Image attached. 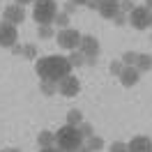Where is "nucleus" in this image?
I'll use <instances>...</instances> for the list:
<instances>
[{
  "label": "nucleus",
  "instance_id": "5701e85b",
  "mask_svg": "<svg viewBox=\"0 0 152 152\" xmlns=\"http://www.w3.org/2000/svg\"><path fill=\"white\" fill-rule=\"evenodd\" d=\"M122 60H113V62H111V65H108V69H111V74L113 76H120V72H122Z\"/></svg>",
  "mask_w": 152,
  "mask_h": 152
},
{
  "label": "nucleus",
  "instance_id": "2f4dec72",
  "mask_svg": "<svg viewBox=\"0 0 152 152\" xmlns=\"http://www.w3.org/2000/svg\"><path fill=\"white\" fill-rule=\"evenodd\" d=\"M14 2H16V5H21V7H23V5H32L35 0H14Z\"/></svg>",
  "mask_w": 152,
  "mask_h": 152
},
{
  "label": "nucleus",
  "instance_id": "c9c22d12",
  "mask_svg": "<svg viewBox=\"0 0 152 152\" xmlns=\"http://www.w3.org/2000/svg\"><path fill=\"white\" fill-rule=\"evenodd\" d=\"M145 7H148V10L152 12V0H145Z\"/></svg>",
  "mask_w": 152,
  "mask_h": 152
},
{
  "label": "nucleus",
  "instance_id": "a211bd4d",
  "mask_svg": "<svg viewBox=\"0 0 152 152\" xmlns=\"http://www.w3.org/2000/svg\"><path fill=\"white\" fill-rule=\"evenodd\" d=\"M81 122H83V113H81L78 108H72V111L67 113V124H74V127H78Z\"/></svg>",
  "mask_w": 152,
  "mask_h": 152
},
{
  "label": "nucleus",
  "instance_id": "72a5a7b5",
  "mask_svg": "<svg viewBox=\"0 0 152 152\" xmlns=\"http://www.w3.org/2000/svg\"><path fill=\"white\" fill-rule=\"evenodd\" d=\"M76 152H92V150H90L88 145H81V148H78V150H76Z\"/></svg>",
  "mask_w": 152,
  "mask_h": 152
},
{
  "label": "nucleus",
  "instance_id": "9b49d317",
  "mask_svg": "<svg viewBox=\"0 0 152 152\" xmlns=\"http://www.w3.org/2000/svg\"><path fill=\"white\" fill-rule=\"evenodd\" d=\"M99 14L104 16V19L113 21L118 14H120V0H99Z\"/></svg>",
  "mask_w": 152,
  "mask_h": 152
},
{
  "label": "nucleus",
  "instance_id": "1a4fd4ad",
  "mask_svg": "<svg viewBox=\"0 0 152 152\" xmlns=\"http://www.w3.org/2000/svg\"><path fill=\"white\" fill-rule=\"evenodd\" d=\"M2 19L7 21V23H12V26H19V23H23L26 21V12H23V7L21 5H7L5 10H2Z\"/></svg>",
  "mask_w": 152,
  "mask_h": 152
},
{
  "label": "nucleus",
  "instance_id": "6e6552de",
  "mask_svg": "<svg viewBox=\"0 0 152 152\" xmlns=\"http://www.w3.org/2000/svg\"><path fill=\"white\" fill-rule=\"evenodd\" d=\"M58 92L62 97H76L78 92H81V81L76 78V76H65L60 83H58Z\"/></svg>",
  "mask_w": 152,
  "mask_h": 152
},
{
  "label": "nucleus",
  "instance_id": "20e7f679",
  "mask_svg": "<svg viewBox=\"0 0 152 152\" xmlns=\"http://www.w3.org/2000/svg\"><path fill=\"white\" fill-rule=\"evenodd\" d=\"M127 23H132L134 30H150L152 28V12L141 5V7H134L129 14H127Z\"/></svg>",
  "mask_w": 152,
  "mask_h": 152
},
{
  "label": "nucleus",
  "instance_id": "f8f14e48",
  "mask_svg": "<svg viewBox=\"0 0 152 152\" xmlns=\"http://www.w3.org/2000/svg\"><path fill=\"white\" fill-rule=\"evenodd\" d=\"M127 152H152V141L150 136H134L132 141L127 143Z\"/></svg>",
  "mask_w": 152,
  "mask_h": 152
},
{
  "label": "nucleus",
  "instance_id": "4468645a",
  "mask_svg": "<svg viewBox=\"0 0 152 152\" xmlns=\"http://www.w3.org/2000/svg\"><path fill=\"white\" fill-rule=\"evenodd\" d=\"M37 145L39 148H51V145H56V132H39Z\"/></svg>",
  "mask_w": 152,
  "mask_h": 152
},
{
  "label": "nucleus",
  "instance_id": "9d476101",
  "mask_svg": "<svg viewBox=\"0 0 152 152\" xmlns=\"http://www.w3.org/2000/svg\"><path fill=\"white\" fill-rule=\"evenodd\" d=\"M118 78H120V83H122L124 88H134L138 81H141V72H138L134 65H124Z\"/></svg>",
  "mask_w": 152,
  "mask_h": 152
},
{
  "label": "nucleus",
  "instance_id": "c756f323",
  "mask_svg": "<svg viewBox=\"0 0 152 152\" xmlns=\"http://www.w3.org/2000/svg\"><path fill=\"white\" fill-rule=\"evenodd\" d=\"M10 51L14 53V56H23V46H19V44H14V46H12Z\"/></svg>",
  "mask_w": 152,
  "mask_h": 152
},
{
  "label": "nucleus",
  "instance_id": "2eb2a0df",
  "mask_svg": "<svg viewBox=\"0 0 152 152\" xmlns=\"http://www.w3.org/2000/svg\"><path fill=\"white\" fill-rule=\"evenodd\" d=\"M67 60H69V65H72V67H83V65H86V56H83L78 48H76V51H69Z\"/></svg>",
  "mask_w": 152,
  "mask_h": 152
},
{
  "label": "nucleus",
  "instance_id": "a878e982",
  "mask_svg": "<svg viewBox=\"0 0 152 152\" xmlns=\"http://www.w3.org/2000/svg\"><path fill=\"white\" fill-rule=\"evenodd\" d=\"M132 10H134V2H132V0H120V12L129 14Z\"/></svg>",
  "mask_w": 152,
  "mask_h": 152
},
{
  "label": "nucleus",
  "instance_id": "ddd939ff",
  "mask_svg": "<svg viewBox=\"0 0 152 152\" xmlns=\"http://www.w3.org/2000/svg\"><path fill=\"white\" fill-rule=\"evenodd\" d=\"M134 67H136L141 74H143V72H150V69H152V56H150V53H138L136 65H134Z\"/></svg>",
  "mask_w": 152,
  "mask_h": 152
},
{
  "label": "nucleus",
  "instance_id": "b1692460",
  "mask_svg": "<svg viewBox=\"0 0 152 152\" xmlns=\"http://www.w3.org/2000/svg\"><path fill=\"white\" fill-rule=\"evenodd\" d=\"M23 58H37V46L35 44H26L23 46Z\"/></svg>",
  "mask_w": 152,
  "mask_h": 152
},
{
  "label": "nucleus",
  "instance_id": "4be33fe9",
  "mask_svg": "<svg viewBox=\"0 0 152 152\" xmlns=\"http://www.w3.org/2000/svg\"><path fill=\"white\" fill-rule=\"evenodd\" d=\"M78 129H81V134H83V138H90V136L95 134V129H92V124H90V122H81V124H78Z\"/></svg>",
  "mask_w": 152,
  "mask_h": 152
},
{
  "label": "nucleus",
  "instance_id": "412c9836",
  "mask_svg": "<svg viewBox=\"0 0 152 152\" xmlns=\"http://www.w3.org/2000/svg\"><path fill=\"white\" fill-rule=\"evenodd\" d=\"M136 58H138L136 51H124L122 53V65H136Z\"/></svg>",
  "mask_w": 152,
  "mask_h": 152
},
{
  "label": "nucleus",
  "instance_id": "f704fd0d",
  "mask_svg": "<svg viewBox=\"0 0 152 152\" xmlns=\"http://www.w3.org/2000/svg\"><path fill=\"white\" fill-rule=\"evenodd\" d=\"M74 5H88V0H72Z\"/></svg>",
  "mask_w": 152,
  "mask_h": 152
},
{
  "label": "nucleus",
  "instance_id": "cd10ccee",
  "mask_svg": "<svg viewBox=\"0 0 152 152\" xmlns=\"http://www.w3.org/2000/svg\"><path fill=\"white\" fill-rule=\"evenodd\" d=\"M74 12H76V5H74V2H72V0L65 2V14H74Z\"/></svg>",
  "mask_w": 152,
  "mask_h": 152
},
{
  "label": "nucleus",
  "instance_id": "393cba45",
  "mask_svg": "<svg viewBox=\"0 0 152 152\" xmlns=\"http://www.w3.org/2000/svg\"><path fill=\"white\" fill-rule=\"evenodd\" d=\"M108 152H127V143H122V141H115V143H111Z\"/></svg>",
  "mask_w": 152,
  "mask_h": 152
},
{
  "label": "nucleus",
  "instance_id": "4c0bfd02",
  "mask_svg": "<svg viewBox=\"0 0 152 152\" xmlns=\"http://www.w3.org/2000/svg\"><path fill=\"white\" fill-rule=\"evenodd\" d=\"M150 39H152V35H150Z\"/></svg>",
  "mask_w": 152,
  "mask_h": 152
},
{
  "label": "nucleus",
  "instance_id": "39448f33",
  "mask_svg": "<svg viewBox=\"0 0 152 152\" xmlns=\"http://www.w3.org/2000/svg\"><path fill=\"white\" fill-rule=\"evenodd\" d=\"M81 37H83V35L76 28H62V30H58L56 42H58V46L65 48V51H76L78 44H81Z\"/></svg>",
  "mask_w": 152,
  "mask_h": 152
},
{
  "label": "nucleus",
  "instance_id": "f257e3e1",
  "mask_svg": "<svg viewBox=\"0 0 152 152\" xmlns=\"http://www.w3.org/2000/svg\"><path fill=\"white\" fill-rule=\"evenodd\" d=\"M35 72H37L39 81L60 83L65 76L72 74V65H69V60L65 56H44V58H37Z\"/></svg>",
  "mask_w": 152,
  "mask_h": 152
},
{
  "label": "nucleus",
  "instance_id": "e433bc0d",
  "mask_svg": "<svg viewBox=\"0 0 152 152\" xmlns=\"http://www.w3.org/2000/svg\"><path fill=\"white\" fill-rule=\"evenodd\" d=\"M7 152H21V150H19V148H10Z\"/></svg>",
  "mask_w": 152,
  "mask_h": 152
},
{
  "label": "nucleus",
  "instance_id": "f3484780",
  "mask_svg": "<svg viewBox=\"0 0 152 152\" xmlns=\"http://www.w3.org/2000/svg\"><path fill=\"white\" fill-rule=\"evenodd\" d=\"M39 90H42V95H56L58 92V83H51V81H39Z\"/></svg>",
  "mask_w": 152,
  "mask_h": 152
},
{
  "label": "nucleus",
  "instance_id": "6ab92c4d",
  "mask_svg": "<svg viewBox=\"0 0 152 152\" xmlns=\"http://www.w3.org/2000/svg\"><path fill=\"white\" fill-rule=\"evenodd\" d=\"M88 148H90L92 152H99L102 148H104V138H102V136H95V134H92V136L88 138Z\"/></svg>",
  "mask_w": 152,
  "mask_h": 152
},
{
  "label": "nucleus",
  "instance_id": "473e14b6",
  "mask_svg": "<svg viewBox=\"0 0 152 152\" xmlns=\"http://www.w3.org/2000/svg\"><path fill=\"white\" fill-rule=\"evenodd\" d=\"M86 65H90V67H95V65H97V58H86Z\"/></svg>",
  "mask_w": 152,
  "mask_h": 152
},
{
  "label": "nucleus",
  "instance_id": "bb28decb",
  "mask_svg": "<svg viewBox=\"0 0 152 152\" xmlns=\"http://www.w3.org/2000/svg\"><path fill=\"white\" fill-rule=\"evenodd\" d=\"M113 23L118 26V28H122L124 23H127V14H124V12H120V14H118V16L113 19Z\"/></svg>",
  "mask_w": 152,
  "mask_h": 152
},
{
  "label": "nucleus",
  "instance_id": "c85d7f7f",
  "mask_svg": "<svg viewBox=\"0 0 152 152\" xmlns=\"http://www.w3.org/2000/svg\"><path fill=\"white\" fill-rule=\"evenodd\" d=\"M86 7H88V10H92V12L99 10V0H88V5H86Z\"/></svg>",
  "mask_w": 152,
  "mask_h": 152
},
{
  "label": "nucleus",
  "instance_id": "f03ea898",
  "mask_svg": "<svg viewBox=\"0 0 152 152\" xmlns=\"http://www.w3.org/2000/svg\"><path fill=\"white\" fill-rule=\"evenodd\" d=\"M81 145H83V134H81L78 127L65 122L56 132V148H58V150H62V152H76Z\"/></svg>",
  "mask_w": 152,
  "mask_h": 152
},
{
  "label": "nucleus",
  "instance_id": "423d86ee",
  "mask_svg": "<svg viewBox=\"0 0 152 152\" xmlns=\"http://www.w3.org/2000/svg\"><path fill=\"white\" fill-rule=\"evenodd\" d=\"M19 39V30L12 23H0V48H12Z\"/></svg>",
  "mask_w": 152,
  "mask_h": 152
},
{
  "label": "nucleus",
  "instance_id": "aec40b11",
  "mask_svg": "<svg viewBox=\"0 0 152 152\" xmlns=\"http://www.w3.org/2000/svg\"><path fill=\"white\" fill-rule=\"evenodd\" d=\"M53 23H56L60 30H62V28H69V14H65V12H58V16H56V21H53Z\"/></svg>",
  "mask_w": 152,
  "mask_h": 152
},
{
  "label": "nucleus",
  "instance_id": "7c9ffc66",
  "mask_svg": "<svg viewBox=\"0 0 152 152\" xmlns=\"http://www.w3.org/2000/svg\"><path fill=\"white\" fill-rule=\"evenodd\" d=\"M39 152H62V150H58L56 145H51V148H42Z\"/></svg>",
  "mask_w": 152,
  "mask_h": 152
},
{
  "label": "nucleus",
  "instance_id": "7ed1b4c3",
  "mask_svg": "<svg viewBox=\"0 0 152 152\" xmlns=\"http://www.w3.org/2000/svg\"><path fill=\"white\" fill-rule=\"evenodd\" d=\"M58 16V2L56 0H35L32 2V19L37 26H53Z\"/></svg>",
  "mask_w": 152,
  "mask_h": 152
},
{
  "label": "nucleus",
  "instance_id": "dca6fc26",
  "mask_svg": "<svg viewBox=\"0 0 152 152\" xmlns=\"http://www.w3.org/2000/svg\"><path fill=\"white\" fill-rule=\"evenodd\" d=\"M37 37L39 39H56L53 26H37Z\"/></svg>",
  "mask_w": 152,
  "mask_h": 152
},
{
  "label": "nucleus",
  "instance_id": "0eeeda50",
  "mask_svg": "<svg viewBox=\"0 0 152 152\" xmlns=\"http://www.w3.org/2000/svg\"><path fill=\"white\" fill-rule=\"evenodd\" d=\"M78 51L86 58H97L102 53V46H99V39L95 35H83L81 37V44H78Z\"/></svg>",
  "mask_w": 152,
  "mask_h": 152
}]
</instances>
